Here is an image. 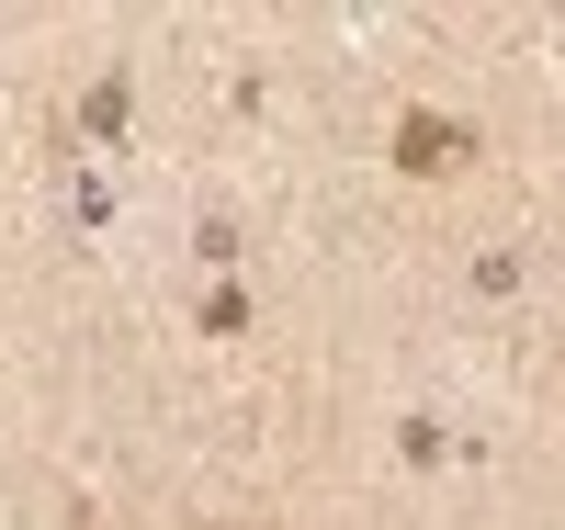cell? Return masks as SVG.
<instances>
[{
    "mask_svg": "<svg viewBox=\"0 0 565 530\" xmlns=\"http://www.w3.org/2000/svg\"><path fill=\"white\" fill-rule=\"evenodd\" d=\"M452 148H463L452 125H407V170H452Z\"/></svg>",
    "mask_w": 565,
    "mask_h": 530,
    "instance_id": "cell-1",
    "label": "cell"
}]
</instances>
